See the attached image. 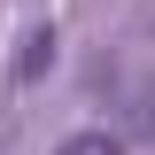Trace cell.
Returning a JSON list of instances; mask_svg holds the SVG:
<instances>
[{"mask_svg": "<svg viewBox=\"0 0 155 155\" xmlns=\"http://www.w3.org/2000/svg\"><path fill=\"white\" fill-rule=\"evenodd\" d=\"M47 62H54V31H31V39H23V54H16V78L31 85V78L47 70Z\"/></svg>", "mask_w": 155, "mask_h": 155, "instance_id": "obj_1", "label": "cell"}]
</instances>
